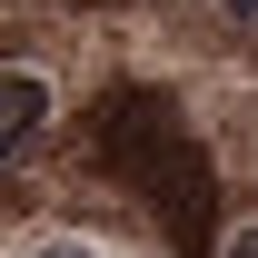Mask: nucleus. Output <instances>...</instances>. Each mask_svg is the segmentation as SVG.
I'll list each match as a JSON object with an SVG mask.
<instances>
[{
  "instance_id": "3",
  "label": "nucleus",
  "mask_w": 258,
  "mask_h": 258,
  "mask_svg": "<svg viewBox=\"0 0 258 258\" xmlns=\"http://www.w3.org/2000/svg\"><path fill=\"white\" fill-rule=\"evenodd\" d=\"M30 258H99V248H80V238H50V248H30Z\"/></svg>"
},
{
  "instance_id": "4",
  "label": "nucleus",
  "mask_w": 258,
  "mask_h": 258,
  "mask_svg": "<svg viewBox=\"0 0 258 258\" xmlns=\"http://www.w3.org/2000/svg\"><path fill=\"white\" fill-rule=\"evenodd\" d=\"M228 10H238V20H248V30H258V0H228Z\"/></svg>"
},
{
  "instance_id": "2",
  "label": "nucleus",
  "mask_w": 258,
  "mask_h": 258,
  "mask_svg": "<svg viewBox=\"0 0 258 258\" xmlns=\"http://www.w3.org/2000/svg\"><path fill=\"white\" fill-rule=\"evenodd\" d=\"M219 258H258V219H238V228H228V248Z\"/></svg>"
},
{
  "instance_id": "1",
  "label": "nucleus",
  "mask_w": 258,
  "mask_h": 258,
  "mask_svg": "<svg viewBox=\"0 0 258 258\" xmlns=\"http://www.w3.org/2000/svg\"><path fill=\"white\" fill-rule=\"evenodd\" d=\"M40 119H50V90H40L30 70H0V159H10V149H20Z\"/></svg>"
}]
</instances>
